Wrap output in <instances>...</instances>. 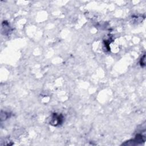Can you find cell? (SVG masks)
<instances>
[{
    "label": "cell",
    "instance_id": "7a4b0ae2",
    "mask_svg": "<svg viewBox=\"0 0 146 146\" xmlns=\"http://www.w3.org/2000/svg\"><path fill=\"white\" fill-rule=\"evenodd\" d=\"M140 63H141V65L142 67H144L145 66V55H144L143 57L141 58Z\"/></svg>",
    "mask_w": 146,
    "mask_h": 146
},
{
    "label": "cell",
    "instance_id": "6da1fadb",
    "mask_svg": "<svg viewBox=\"0 0 146 146\" xmlns=\"http://www.w3.org/2000/svg\"><path fill=\"white\" fill-rule=\"evenodd\" d=\"M63 122V117L61 115L57 114H53L52 116L50 124L54 126H58L61 125Z\"/></svg>",
    "mask_w": 146,
    "mask_h": 146
}]
</instances>
